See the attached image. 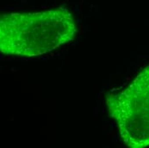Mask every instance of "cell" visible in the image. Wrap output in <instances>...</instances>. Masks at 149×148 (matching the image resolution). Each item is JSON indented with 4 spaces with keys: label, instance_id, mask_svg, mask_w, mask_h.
<instances>
[{
    "label": "cell",
    "instance_id": "cell-1",
    "mask_svg": "<svg viewBox=\"0 0 149 148\" xmlns=\"http://www.w3.org/2000/svg\"><path fill=\"white\" fill-rule=\"evenodd\" d=\"M74 15L63 7L38 12H13L0 17V51L4 55L38 57L73 40Z\"/></svg>",
    "mask_w": 149,
    "mask_h": 148
},
{
    "label": "cell",
    "instance_id": "cell-2",
    "mask_svg": "<svg viewBox=\"0 0 149 148\" xmlns=\"http://www.w3.org/2000/svg\"><path fill=\"white\" fill-rule=\"evenodd\" d=\"M105 101L124 144L130 148L148 147L149 65L124 90L106 94Z\"/></svg>",
    "mask_w": 149,
    "mask_h": 148
}]
</instances>
